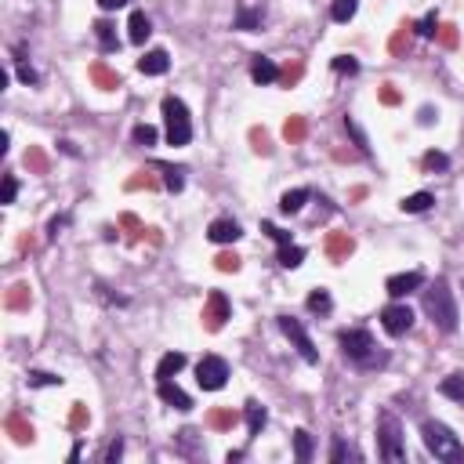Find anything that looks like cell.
I'll return each instance as SVG.
<instances>
[{
  "instance_id": "obj_1",
  "label": "cell",
  "mask_w": 464,
  "mask_h": 464,
  "mask_svg": "<svg viewBox=\"0 0 464 464\" xmlns=\"http://www.w3.org/2000/svg\"><path fill=\"white\" fill-rule=\"evenodd\" d=\"M421 439L428 446V453H436V460H450V464H460L464 460V446L460 439L439 421H424L421 424Z\"/></svg>"
},
{
  "instance_id": "obj_2",
  "label": "cell",
  "mask_w": 464,
  "mask_h": 464,
  "mask_svg": "<svg viewBox=\"0 0 464 464\" xmlns=\"http://www.w3.org/2000/svg\"><path fill=\"white\" fill-rule=\"evenodd\" d=\"M341 352L352 363H359V367H381L384 359H389L384 352H377L370 330H344L341 334Z\"/></svg>"
},
{
  "instance_id": "obj_3",
  "label": "cell",
  "mask_w": 464,
  "mask_h": 464,
  "mask_svg": "<svg viewBox=\"0 0 464 464\" xmlns=\"http://www.w3.org/2000/svg\"><path fill=\"white\" fill-rule=\"evenodd\" d=\"M424 312L432 316V323L439 330H446V334L457 330V305H453L446 283H436L432 290H424Z\"/></svg>"
},
{
  "instance_id": "obj_4",
  "label": "cell",
  "mask_w": 464,
  "mask_h": 464,
  "mask_svg": "<svg viewBox=\"0 0 464 464\" xmlns=\"http://www.w3.org/2000/svg\"><path fill=\"white\" fill-rule=\"evenodd\" d=\"M164 120H167V142L171 145H189L192 120H189V109H185L181 98H174V95L164 98Z\"/></svg>"
},
{
  "instance_id": "obj_5",
  "label": "cell",
  "mask_w": 464,
  "mask_h": 464,
  "mask_svg": "<svg viewBox=\"0 0 464 464\" xmlns=\"http://www.w3.org/2000/svg\"><path fill=\"white\" fill-rule=\"evenodd\" d=\"M377 436H381V453L384 460H403V432H399V421L392 413H381L377 421Z\"/></svg>"
},
{
  "instance_id": "obj_6",
  "label": "cell",
  "mask_w": 464,
  "mask_h": 464,
  "mask_svg": "<svg viewBox=\"0 0 464 464\" xmlns=\"http://www.w3.org/2000/svg\"><path fill=\"white\" fill-rule=\"evenodd\" d=\"M196 381H200L204 392L225 389V381H228V363H225L221 356H204L200 367H196Z\"/></svg>"
},
{
  "instance_id": "obj_7",
  "label": "cell",
  "mask_w": 464,
  "mask_h": 464,
  "mask_svg": "<svg viewBox=\"0 0 464 464\" xmlns=\"http://www.w3.org/2000/svg\"><path fill=\"white\" fill-rule=\"evenodd\" d=\"M280 330H283V334L290 337V344L297 348V356H301L305 363H312V367L320 363V352H316V344H312V337L305 334V327H301L297 320H290V316H280Z\"/></svg>"
},
{
  "instance_id": "obj_8",
  "label": "cell",
  "mask_w": 464,
  "mask_h": 464,
  "mask_svg": "<svg viewBox=\"0 0 464 464\" xmlns=\"http://www.w3.org/2000/svg\"><path fill=\"white\" fill-rule=\"evenodd\" d=\"M381 327L384 330H389L392 337H403L410 327H413V312H410V308L406 305H389V308H384V312H381Z\"/></svg>"
},
{
  "instance_id": "obj_9",
  "label": "cell",
  "mask_w": 464,
  "mask_h": 464,
  "mask_svg": "<svg viewBox=\"0 0 464 464\" xmlns=\"http://www.w3.org/2000/svg\"><path fill=\"white\" fill-rule=\"evenodd\" d=\"M225 320H228V297L221 290H214L207 297V308H204V323H207V330H221Z\"/></svg>"
},
{
  "instance_id": "obj_10",
  "label": "cell",
  "mask_w": 464,
  "mask_h": 464,
  "mask_svg": "<svg viewBox=\"0 0 464 464\" xmlns=\"http://www.w3.org/2000/svg\"><path fill=\"white\" fill-rule=\"evenodd\" d=\"M421 283H424L421 273H399V276H392L389 283H384V290H389L392 297H406V294H413Z\"/></svg>"
},
{
  "instance_id": "obj_11",
  "label": "cell",
  "mask_w": 464,
  "mask_h": 464,
  "mask_svg": "<svg viewBox=\"0 0 464 464\" xmlns=\"http://www.w3.org/2000/svg\"><path fill=\"white\" fill-rule=\"evenodd\" d=\"M207 236H211L214 243H236V240L243 236V232H240V225L232 221V218H218V221H211Z\"/></svg>"
},
{
  "instance_id": "obj_12",
  "label": "cell",
  "mask_w": 464,
  "mask_h": 464,
  "mask_svg": "<svg viewBox=\"0 0 464 464\" xmlns=\"http://www.w3.org/2000/svg\"><path fill=\"white\" fill-rule=\"evenodd\" d=\"M167 65H171V58H167V51H145L142 58H138V73H145V76H164L167 73Z\"/></svg>"
},
{
  "instance_id": "obj_13",
  "label": "cell",
  "mask_w": 464,
  "mask_h": 464,
  "mask_svg": "<svg viewBox=\"0 0 464 464\" xmlns=\"http://www.w3.org/2000/svg\"><path fill=\"white\" fill-rule=\"evenodd\" d=\"M157 392H160V399H164L167 406H174V410H192V399H189V396L178 389V384H171V381H160V389H157Z\"/></svg>"
},
{
  "instance_id": "obj_14",
  "label": "cell",
  "mask_w": 464,
  "mask_h": 464,
  "mask_svg": "<svg viewBox=\"0 0 464 464\" xmlns=\"http://www.w3.org/2000/svg\"><path fill=\"white\" fill-rule=\"evenodd\" d=\"M251 76H254V84H273L276 76H280V69L273 65V58L254 55V62H251Z\"/></svg>"
},
{
  "instance_id": "obj_15",
  "label": "cell",
  "mask_w": 464,
  "mask_h": 464,
  "mask_svg": "<svg viewBox=\"0 0 464 464\" xmlns=\"http://www.w3.org/2000/svg\"><path fill=\"white\" fill-rule=\"evenodd\" d=\"M149 33H152V22L145 19V11H131V22H127V36H131V44H145V41H149Z\"/></svg>"
},
{
  "instance_id": "obj_16",
  "label": "cell",
  "mask_w": 464,
  "mask_h": 464,
  "mask_svg": "<svg viewBox=\"0 0 464 464\" xmlns=\"http://www.w3.org/2000/svg\"><path fill=\"white\" fill-rule=\"evenodd\" d=\"M181 367H185V352H167L157 363V381H171L174 374H181Z\"/></svg>"
},
{
  "instance_id": "obj_17",
  "label": "cell",
  "mask_w": 464,
  "mask_h": 464,
  "mask_svg": "<svg viewBox=\"0 0 464 464\" xmlns=\"http://www.w3.org/2000/svg\"><path fill=\"white\" fill-rule=\"evenodd\" d=\"M305 200H308V189H290V192H283L280 211H283V214H297V211L305 207Z\"/></svg>"
},
{
  "instance_id": "obj_18",
  "label": "cell",
  "mask_w": 464,
  "mask_h": 464,
  "mask_svg": "<svg viewBox=\"0 0 464 464\" xmlns=\"http://www.w3.org/2000/svg\"><path fill=\"white\" fill-rule=\"evenodd\" d=\"M258 26H261V11H254L251 4H243L240 15H236V22H232V29H243V33H254Z\"/></svg>"
},
{
  "instance_id": "obj_19",
  "label": "cell",
  "mask_w": 464,
  "mask_h": 464,
  "mask_svg": "<svg viewBox=\"0 0 464 464\" xmlns=\"http://www.w3.org/2000/svg\"><path fill=\"white\" fill-rule=\"evenodd\" d=\"M439 392H443L446 399H457V403H464V374H450V377H443Z\"/></svg>"
},
{
  "instance_id": "obj_20",
  "label": "cell",
  "mask_w": 464,
  "mask_h": 464,
  "mask_svg": "<svg viewBox=\"0 0 464 464\" xmlns=\"http://www.w3.org/2000/svg\"><path fill=\"white\" fill-rule=\"evenodd\" d=\"M436 204V196H432V192H413V196H406L399 207L406 211V214H421V211H428Z\"/></svg>"
},
{
  "instance_id": "obj_21",
  "label": "cell",
  "mask_w": 464,
  "mask_h": 464,
  "mask_svg": "<svg viewBox=\"0 0 464 464\" xmlns=\"http://www.w3.org/2000/svg\"><path fill=\"white\" fill-rule=\"evenodd\" d=\"M294 457L301 460V464H308V460H312V436H308V432H294Z\"/></svg>"
},
{
  "instance_id": "obj_22",
  "label": "cell",
  "mask_w": 464,
  "mask_h": 464,
  "mask_svg": "<svg viewBox=\"0 0 464 464\" xmlns=\"http://www.w3.org/2000/svg\"><path fill=\"white\" fill-rule=\"evenodd\" d=\"M356 8H359V0H334V4H330V19L334 22H348V19L356 15Z\"/></svg>"
},
{
  "instance_id": "obj_23",
  "label": "cell",
  "mask_w": 464,
  "mask_h": 464,
  "mask_svg": "<svg viewBox=\"0 0 464 464\" xmlns=\"http://www.w3.org/2000/svg\"><path fill=\"white\" fill-rule=\"evenodd\" d=\"M265 421H268L265 406H258V403H247V428H251V436H258V432L265 428Z\"/></svg>"
},
{
  "instance_id": "obj_24",
  "label": "cell",
  "mask_w": 464,
  "mask_h": 464,
  "mask_svg": "<svg viewBox=\"0 0 464 464\" xmlns=\"http://www.w3.org/2000/svg\"><path fill=\"white\" fill-rule=\"evenodd\" d=\"M301 261H305V251H301V247H294V243L280 247V265H283V268H297Z\"/></svg>"
},
{
  "instance_id": "obj_25",
  "label": "cell",
  "mask_w": 464,
  "mask_h": 464,
  "mask_svg": "<svg viewBox=\"0 0 464 464\" xmlns=\"http://www.w3.org/2000/svg\"><path fill=\"white\" fill-rule=\"evenodd\" d=\"M308 308H312V312H330V294L323 287L312 290V294H308Z\"/></svg>"
},
{
  "instance_id": "obj_26",
  "label": "cell",
  "mask_w": 464,
  "mask_h": 464,
  "mask_svg": "<svg viewBox=\"0 0 464 464\" xmlns=\"http://www.w3.org/2000/svg\"><path fill=\"white\" fill-rule=\"evenodd\" d=\"M95 33H98V41H102V48L109 51V48H116V29L109 26V22H95Z\"/></svg>"
},
{
  "instance_id": "obj_27",
  "label": "cell",
  "mask_w": 464,
  "mask_h": 464,
  "mask_svg": "<svg viewBox=\"0 0 464 464\" xmlns=\"http://www.w3.org/2000/svg\"><path fill=\"white\" fill-rule=\"evenodd\" d=\"M160 171H164V181H167L171 192H181V189H185V178H181L178 167H160Z\"/></svg>"
},
{
  "instance_id": "obj_28",
  "label": "cell",
  "mask_w": 464,
  "mask_h": 464,
  "mask_svg": "<svg viewBox=\"0 0 464 464\" xmlns=\"http://www.w3.org/2000/svg\"><path fill=\"white\" fill-rule=\"evenodd\" d=\"M424 167H428V171H446V167H450V160L443 157V152H436V149H432V152H424Z\"/></svg>"
},
{
  "instance_id": "obj_29",
  "label": "cell",
  "mask_w": 464,
  "mask_h": 464,
  "mask_svg": "<svg viewBox=\"0 0 464 464\" xmlns=\"http://www.w3.org/2000/svg\"><path fill=\"white\" fill-rule=\"evenodd\" d=\"M135 142H138V145H152V142H157V127L138 124V127H135Z\"/></svg>"
},
{
  "instance_id": "obj_30",
  "label": "cell",
  "mask_w": 464,
  "mask_h": 464,
  "mask_svg": "<svg viewBox=\"0 0 464 464\" xmlns=\"http://www.w3.org/2000/svg\"><path fill=\"white\" fill-rule=\"evenodd\" d=\"M334 69H337V73H359V62H356L352 55H337V58H334Z\"/></svg>"
},
{
  "instance_id": "obj_31",
  "label": "cell",
  "mask_w": 464,
  "mask_h": 464,
  "mask_svg": "<svg viewBox=\"0 0 464 464\" xmlns=\"http://www.w3.org/2000/svg\"><path fill=\"white\" fill-rule=\"evenodd\" d=\"M15 196H19V181L8 174L4 178V192H0V204H15Z\"/></svg>"
},
{
  "instance_id": "obj_32",
  "label": "cell",
  "mask_w": 464,
  "mask_h": 464,
  "mask_svg": "<svg viewBox=\"0 0 464 464\" xmlns=\"http://www.w3.org/2000/svg\"><path fill=\"white\" fill-rule=\"evenodd\" d=\"M261 228H265V232H268V236H273V240H276L280 247H287V243H290V232H283V228H276L273 221H265Z\"/></svg>"
},
{
  "instance_id": "obj_33",
  "label": "cell",
  "mask_w": 464,
  "mask_h": 464,
  "mask_svg": "<svg viewBox=\"0 0 464 464\" xmlns=\"http://www.w3.org/2000/svg\"><path fill=\"white\" fill-rule=\"evenodd\" d=\"M214 261H218L221 273H236V268H240V258H236V254H218Z\"/></svg>"
},
{
  "instance_id": "obj_34",
  "label": "cell",
  "mask_w": 464,
  "mask_h": 464,
  "mask_svg": "<svg viewBox=\"0 0 464 464\" xmlns=\"http://www.w3.org/2000/svg\"><path fill=\"white\" fill-rule=\"evenodd\" d=\"M436 26H439V19H436V11H432V15H424V19H421L417 33H421V36H436Z\"/></svg>"
},
{
  "instance_id": "obj_35",
  "label": "cell",
  "mask_w": 464,
  "mask_h": 464,
  "mask_svg": "<svg viewBox=\"0 0 464 464\" xmlns=\"http://www.w3.org/2000/svg\"><path fill=\"white\" fill-rule=\"evenodd\" d=\"M29 384H62V377L44 374V370H33V374H29Z\"/></svg>"
},
{
  "instance_id": "obj_36",
  "label": "cell",
  "mask_w": 464,
  "mask_h": 464,
  "mask_svg": "<svg viewBox=\"0 0 464 464\" xmlns=\"http://www.w3.org/2000/svg\"><path fill=\"white\" fill-rule=\"evenodd\" d=\"M344 127H348V131H352V138H356V145H359L363 152H370V145H367V138H363V131L356 127V120H348V116H344Z\"/></svg>"
},
{
  "instance_id": "obj_37",
  "label": "cell",
  "mask_w": 464,
  "mask_h": 464,
  "mask_svg": "<svg viewBox=\"0 0 464 464\" xmlns=\"http://www.w3.org/2000/svg\"><path fill=\"white\" fill-rule=\"evenodd\" d=\"M19 76H22V84H41L36 69H33V65H26V62H19Z\"/></svg>"
},
{
  "instance_id": "obj_38",
  "label": "cell",
  "mask_w": 464,
  "mask_h": 464,
  "mask_svg": "<svg viewBox=\"0 0 464 464\" xmlns=\"http://www.w3.org/2000/svg\"><path fill=\"white\" fill-rule=\"evenodd\" d=\"M120 457H124V443L116 439V443H112V446L105 450V460H109V464H116V460H120Z\"/></svg>"
},
{
  "instance_id": "obj_39",
  "label": "cell",
  "mask_w": 464,
  "mask_h": 464,
  "mask_svg": "<svg viewBox=\"0 0 464 464\" xmlns=\"http://www.w3.org/2000/svg\"><path fill=\"white\" fill-rule=\"evenodd\" d=\"M348 457V446L341 439H334V450H330V460H344Z\"/></svg>"
},
{
  "instance_id": "obj_40",
  "label": "cell",
  "mask_w": 464,
  "mask_h": 464,
  "mask_svg": "<svg viewBox=\"0 0 464 464\" xmlns=\"http://www.w3.org/2000/svg\"><path fill=\"white\" fill-rule=\"evenodd\" d=\"M124 4H127V0H98L102 11H116V8H124Z\"/></svg>"
},
{
  "instance_id": "obj_41",
  "label": "cell",
  "mask_w": 464,
  "mask_h": 464,
  "mask_svg": "<svg viewBox=\"0 0 464 464\" xmlns=\"http://www.w3.org/2000/svg\"><path fill=\"white\" fill-rule=\"evenodd\" d=\"M301 131H305V127H301V124H297V120H294V124H287V138H297V135H301Z\"/></svg>"
}]
</instances>
